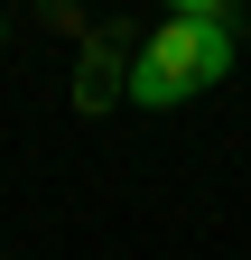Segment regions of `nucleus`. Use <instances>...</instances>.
Returning a JSON list of instances; mask_svg holds the SVG:
<instances>
[{"label": "nucleus", "mask_w": 251, "mask_h": 260, "mask_svg": "<svg viewBox=\"0 0 251 260\" xmlns=\"http://www.w3.org/2000/svg\"><path fill=\"white\" fill-rule=\"evenodd\" d=\"M224 75H233V19L205 10V0H186V10H168L159 28H149V47L131 65V103L140 112H168V103H186V93L224 84Z\"/></svg>", "instance_id": "obj_1"}]
</instances>
